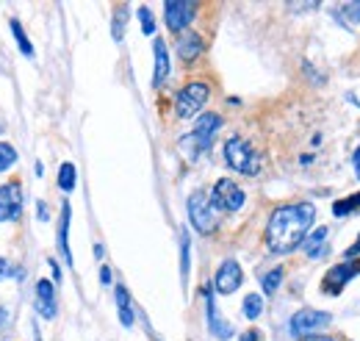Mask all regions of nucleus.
Instances as JSON below:
<instances>
[{
    "label": "nucleus",
    "instance_id": "f257e3e1",
    "mask_svg": "<svg viewBox=\"0 0 360 341\" xmlns=\"http://www.w3.org/2000/svg\"><path fill=\"white\" fill-rule=\"evenodd\" d=\"M316 209L314 203H291L274 209L266 222V247L277 256L294 253L308 239V230L314 228Z\"/></svg>",
    "mask_w": 360,
    "mask_h": 341
},
{
    "label": "nucleus",
    "instance_id": "f03ea898",
    "mask_svg": "<svg viewBox=\"0 0 360 341\" xmlns=\"http://www.w3.org/2000/svg\"><path fill=\"white\" fill-rule=\"evenodd\" d=\"M219 128H222V117H219V114H214V111L200 114L197 123H194V130H191L188 136L180 139V150H183V156H186L188 161H197L205 150H211L214 136H217V130Z\"/></svg>",
    "mask_w": 360,
    "mask_h": 341
},
{
    "label": "nucleus",
    "instance_id": "7ed1b4c3",
    "mask_svg": "<svg viewBox=\"0 0 360 341\" xmlns=\"http://www.w3.org/2000/svg\"><path fill=\"white\" fill-rule=\"evenodd\" d=\"M225 161L230 170L250 175V178H255L261 172V167H264L261 153L247 139H241V136H230L225 142Z\"/></svg>",
    "mask_w": 360,
    "mask_h": 341
},
{
    "label": "nucleus",
    "instance_id": "20e7f679",
    "mask_svg": "<svg viewBox=\"0 0 360 341\" xmlns=\"http://www.w3.org/2000/svg\"><path fill=\"white\" fill-rule=\"evenodd\" d=\"M188 222L200 236H211L219 228V213L211 206L205 192H194L188 197Z\"/></svg>",
    "mask_w": 360,
    "mask_h": 341
},
{
    "label": "nucleus",
    "instance_id": "39448f33",
    "mask_svg": "<svg viewBox=\"0 0 360 341\" xmlns=\"http://www.w3.org/2000/svg\"><path fill=\"white\" fill-rule=\"evenodd\" d=\"M211 97V89L202 81H194V84H186L175 97V114L180 120H188V117H200V108H205Z\"/></svg>",
    "mask_w": 360,
    "mask_h": 341
},
{
    "label": "nucleus",
    "instance_id": "423d86ee",
    "mask_svg": "<svg viewBox=\"0 0 360 341\" xmlns=\"http://www.w3.org/2000/svg\"><path fill=\"white\" fill-rule=\"evenodd\" d=\"M208 200H211V206L217 209V213L219 211L236 213V211H241V206L247 203V194H244V189H241L236 180L219 178V180L214 183V192L208 194Z\"/></svg>",
    "mask_w": 360,
    "mask_h": 341
},
{
    "label": "nucleus",
    "instance_id": "0eeeda50",
    "mask_svg": "<svg viewBox=\"0 0 360 341\" xmlns=\"http://www.w3.org/2000/svg\"><path fill=\"white\" fill-rule=\"evenodd\" d=\"M333 322V316L327 311H316V308H302L291 316L288 328H291V336L297 339H308V336H316V330L327 328Z\"/></svg>",
    "mask_w": 360,
    "mask_h": 341
},
{
    "label": "nucleus",
    "instance_id": "6e6552de",
    "mask_svg": "<svg viewBox=\"0 0 360 341\" xmlns=\"http://www.w3.org/2000/svg\"><path fill=\"white\" fill-rule=\"evenodd\" d=\"M360 275V258H344L341 264H335L327 275H324V280H321V292L324 294H341L344 292V286L349 283V280H355Z\"/></svg>",
    "mask_w": 360,
    "mask_h": 341
},
{
    "label": "nucleus",
    "instance_id": "1a4fd4ad",
    "mask_svg": "<svg viewBox=\"0 0 360 341\" xmlns=\"http://www.w3.org/2000/svg\"><path fill=\"white\" fill-rule=\"evenodd\" d=\"M197 3H188V0H169L164 3V20H167V28L175 31V34H183L194 17H197Z\"/></svg>",
    "mask_w": 360,
    "mask_h": 341
},
{
    "label": "nucleus",
    "instance_id": "9d476101",
    "mask_svg": "<svg viewBox=\"0 0 360 341\" xmlns=\"http://www.w3.org/2000/svg\"><path fill=\"white\" fill-rule=\"evenodd\" d=\"M244 283V269H241V264L238 261H233V258H227L219 264V269H217V278H214V292L217 294H233L238 286Z\"/></svg>",
    "mask_w": 360,
    "mask_h": 341
},
{
    "label": "nucleus",
    "instance_id": "9b49d317",
    "mask_svg": "<svg viewBox=\"0 0 360 341\" xmlns=\"http://www.w3.org/2000/svg\"><path fill=\"white\" fill-rule=\"evenodd\" d=\"M22 211V194L17 186H0V222L17 219Z\"/></svg>",
    "mask_w": 360,
    "mask_h": 341
},
{
    "label": "nucleus",
    "instance_id": "f8f14e48",
    "mask_svg": "<svg viewBox=\"0 0 360 341\" xmlns=\"http://www.w3.org/2000/svg\"><path fill=\"white\" fill-rule=\"evenodd\" d=\"M202 50H205V42H202V37L200 34H194V31H186V34H180L178 39V58L183 64H191V61H197L200 56H202Z\"/></svg>",
    "mask_w": 360,
    "mask_h": 341
},
{
    "label": "nucleus",
    "instance_id": "ddd939ff",
    "mask_svg": "<svg viewBox=\"0 0 360 341\" xmlns=\"http://www.w3.org/2000/svg\"><path fill=\"white\" fill-rule=\"evenodd\" d=\"M202 294H205V308H208V325H211V333H214L217 339H222V341L230 339V336H233V328L227 325L225 319L219 316V311H217V302H214V289L208 286Z\"/></svg>",
    "mask_w": 360,
    "mask_h": 341
},
{
    "label": "nucleus",
    "instance_id": "4468645a",
    "mask_svg": "<svg viewBox=\"0 0 360 341\" xmlns=\"http://www.w3.org/2000/svg\"><path fill=\"white\" fill-rule=\"evenodd\" d=\"M153 53H155V70H153V86H164V81L169 78L172 73V64H169V50L164 39H155L153 42Z\"/></svg>",
    "mask_w": 360,
    "mask_h": 341
},
{
    "label": "nucleus",
    "instance_id": "2eb2a0df",
    "mask_svg": "<svg viewBox=\"0 0 360 341\" xmlns=\"http://www.w3.org/2000/svg\"><path fill=\"white\" fill-rule=\"evenodd\" d=\"M37 311L45 319H56V286L50 280L37 283Z\"/></svg>",
    "mask_w": 360,
    "mask_h": 341
},
{
    "label": "nucleus",
    "instance_id": "dca6fc26",
    "mask_svg": "<svg viewBox=\"0 0 360 341\" xmlns=\"http://www.w3.org/2000/svg\"><path fill=\"white\" fill-rule=\"evenodd\" d=\"M70 216H72V209L70 203L61 206V219H58V250L67 264H72V250H70Z\"/></svg>",
    "mask_w": 360,
    "mask_h": 341
},
{
    "label": "nucleus",
    "instance_id": "f3484780",
    "mask_svg": "<svg viewBox=\"0 0 360 341\" xmlns=\"http://www.w3.org/2000/svg\"><path fill=\"white\" fill-rule=\"evenodd\" d=\"M114 297H117V311H120V322H122L125 328H134L136 316H134V302H131V294H128V289H125V286H117Z\"/></svg>",
    "mask_w": 360,
    "mask_h": 341
},
{
    "label": "nucleus",
    "instance_id": "a211bd4d",
    "mask_svg": "<svg viewBox=\"0 0 360 341\" xmlns=\"http://www.w3.org/2000/svg\"><path fill=\"white\" fill-rule=\"evenodd\" d=\"M327 236H330V230L321 225V228H316L314 233H308V239L302 242V250L308 253V258H319L324 253V244H327Z\"/></svg>",
    "mask_w": 360,
    "mask_h": 341
},
{
    "label": "nucleus",
    "instance_id": "6ab92c4d",
    "mask_svg": "<svg viewBox=\"0 0 360 341\" xmlns=\"http://www.w3.org/2000/svg\"><path fill=\"white\" fill-rule=\"evenodd\" d=\"M188 269H191V239H188V230H180V278H183V283L188 280Z\"/></svg>",
    "mask_w": 360,
    "mask_h": 341
},
{
    "label": "nucleus",
    "instance_id": "aec40b11",
    "mask_svg": "<svg viewBox=\"0 0 360 341\" xmlns=\"http://www.w3.org/2000/svg\"><path fill=\"white\" fill-rule=\"evenodd\" d=\"M75 183H78V175H75V164H70V161H64L61 164V170H58V186H61V192H72L75 189Z\"/></svg>",
    "mask_w": 360,
    "mask_h": 341
},
{
    "label": "nucleus",
    "instance_id": "412c9836",
    "mask_svg": "<svg viewBox=\"0 0 360 341\" xmlns=\"http://www.w3.org/2000/svg\"><path fill=\"white\" fill-rule=\"evenodd\" d=\"M125 17H128V6H117L114 8V25H111L114 42H122V37H125Z\"/></svg>",
    "mask_w": 360,
    "mask_h": 341
},
{
    "label": "nucleus",
    "instance_id": "4be33fe9",
    "mask_svg": "<svg viewBox=\"0 0 360 341\" xmlns=\"http://www.w3.org/2000/svg\"><path fill=\"white\" fill-rule=\"evenodd\" d=\"M11 34H14V39H17V47L22 50V56H25V58H34V47L28 42V37H25V31H22V25H20V20H11Z\"/></svg>",
    "mask_w": 360,
    "mask_h": 341
},
{
    "label": "nucleus",
    "instance_id": "5701e85b",
    "mask_svg": "<svg viewBox=\"0 0 360 341\" xmlns=\"http://www.w3.org/2000/svg\"><path fill=\"white\" fill-rule=\"evenodd\" d=\"M355 211H360V192L352 194V197H347V200H335L333 203V213L335 216H347V213H355Z\"/></svg>",
    "mask_w": 360,
    "mask_h": 341
},
{
    "label": "nucleus",
    "instance_id": "b1692460",
    "mask_svg": "<svg viewBox=\"0 0 360 341\" xmlns=\"http://www.w3.org/2000/svg\"><path fill=\"white\" fill-rule=\"evenodd\" d=\"M280 283H283V266H274L271 272H266V275L261 278V286H264V294H274V292L280 289Z\"/></svg>",
    "mask_w": 360,
    "mask_h": 341
},
{
    "label": "nucleus",
    "instance_id": "393cba45",
    "mask_svg": "<svg viewBox=\"0 0 360 341\" xmlns=\"http://www.w3.org/2000/svg\"><path fill=\"white\" fill-rule=\"evenodd\" d=\"M264 314V297L261 294H247L244 297V316L247 319H258Z\"/></svg>",
    "mask_w": 360,
    "mask_h": 341
},
{
    "label": "nucleus",
    "instance_id": "a878e982",
    "mask_svg": "<svg viewBox=\"0 0 360 341\" xmlns=\"http://www.w3.org/2000/svg\"><path fill=\"white\" fill-rule=\"evenodd\" d=\"M338 20H341V23H347V25L360 23V0L358 3H344V6L338 8Z\"/></svg>",
    "mask_w": 360,
    "mask_h": 341
},
{
    "label": "nucleus",
    "instance_id": "bb28decb",
    "mask_svg": "<svg viewBox=\"0 0 360 341\" xmlns=\"http://www.w3.org/2000/svg\"><path fill=\"white\" fill-rule=\"evenodd\" d=\"M139 20H141V34L153 37L155 34V20H153V11L147 6H139Z\"/></svg>",
    "mask_w": 360,
    "mask_h": 341
},
{
    "label": "nucleus",
    "instance_id": "cd10ccee",
    "mask_svg": "<svg viewBox=\"0 0 360 341\" xmlns=\"http://www.w3.org/2000/svg\"><path fill=\"white\" fill-rule=\"evenodd\" d=\"M14 161H17V150L11 144H0V172L8 170Z\"/></svg>",
    "mask_w": 360,
    "mask_h": 341
},
{
    "label": "nucleus",
    "instance_id": "c85d7f7f",
    "mask_svg": "<svg viewBox=\"0 0 360 341\" xmlns=\"http://www.w3.org/2000/svg\"><path fill=\"white\" fill-rule=\"evenodd\" d=\"M100 283H103V286H111V269H108L105 264L100 266Z\"/></svg>",
    "mask_w": 360,
    "mask_h": 341
},
{
    "label": "nucleus",
    "instance_id": "c756f323",
    "mask_svg": "<svg viewBox=\"0 0 360 341\" xmlns=\"http://www.w3.org/2000/svg\"><path fill=\"white\" fill-rule=\"evenodd\" d=\"M344 258L349 261V258H360V236H358V242L352 244V247H347V253H344Z\"/></svg>",
    "mask_w": 360,
    "mask_h": 341
},
{
    "label": "nucleus",
    "instance_id": "7c9ffc66",
    "mask_svg": "<svg viewBox=\"0 0 360 341\" xmlns=\"http://www.w3.org/2000/svg\"><path fill=\"white\" fill-rule=\"evenodd\" d=\"M11 272H14V269H11V264H8V261H3V258H0V280H6V278H8V275H11Z\"/></svg>",
    "mask_w": 360,
    "mask_h": 341
},
{
    "label": "nucleus",
    "instance_id": "2f4dec72",
    "mask_svg": "<svg viewBox=\"0 0 360 341\" xmlns=\"http://www.w3.org/2000/svg\"><path fill=\"white\" fill-rule=\"evenodd\" d=\"M238 341H261V333L258 330H247V333H241Z\"/></svg>",
    "mask_w": 360,
    "mask_h": 341
},
{
    "label": "nucleus",
    "instance_id": "473e14b6",
    "mask_svg": "<svg viewBox=\"0 0 360 341\" xmlns=\"http://www.w3.org/2000/svg\"><path fill=\"white\" fill-rule=\"evenodd\" d=\"M50 269H53V278H56V283H58V280H61V269H58V264H56L53 258H50Z\"/></svg>",
    "mask_w": 360,
    "mask_h": 341
},
{
    "label": "nucleus",
    "instance_id": "72a5a7b5",
    "mask_svg": "<svg viewBox=\"0 0 360 341\" xmlns=\"http://www.w3.org/2000/svg\"><path fill=\"white\" fill-rule=\"evenodd\" d=\"M352 167H355V172H358V178H360V147L352 153Z\"/></svg>",
    "mask_w": 360,
    "mask_h": 341
},
{
    "label": "nucleus",
    "instance_id": "f704fd0d",
    "mask_svg": "<svg viewBox=\"0 0 360 341\" xmlns=\"http://www.w3.org/2000/svg\"><path fill=\"white\" fill-rule=\"evenodd\" d=\"M302 341H335V339H327V336H308V339Z\"/></svg>",
    "mask_w": 360,
    "mask_h": 341
},
{
    "label": "nucleus",
    "instance_id": "c9c22d12",
    "mask_svg": "<svg viewBox=\"0 0 360 341\" xmlns=\"http://www.w3.org/2000/svg\"><path fill=\"white\" fill-rule=\"evenodd\" d=\"M3 322H6V311L0 308V325H3Z\"/></svg>",
    "mask_w": 360,
    "mask_h": 341
},
{
    "label": "nucleus",
    "instance_id": "e433bc0d",
    "mask_svg": "<svg viewBox=\"0 0 360 341\" xmlns=\"http://www.w3.org/2000/svg\"><path fill=\"white\" fill-rule=\"evenodd\" d=\"M349 100H352V103H358V106H360V97H355V94H349Z\"/></svg>",
    "mask_w": 360,
    "mask_h": 341
}]
</instances>
